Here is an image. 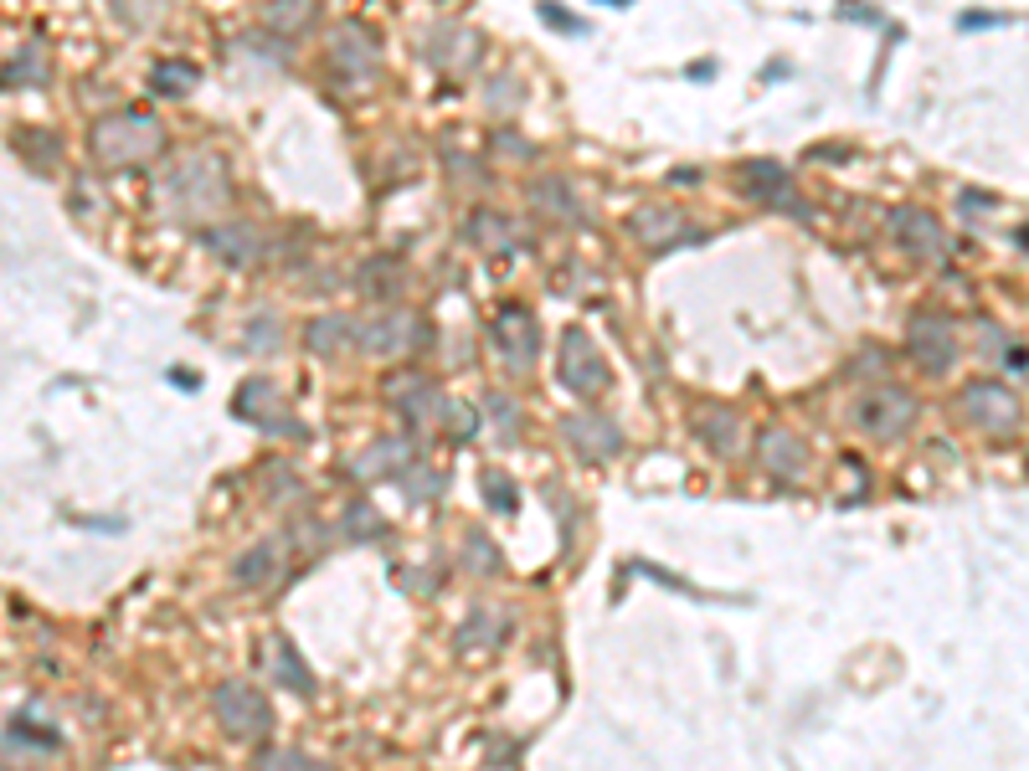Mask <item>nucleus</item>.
<instances>
[{
    "instance_id": "35",
    "label": "nucleus",
    "mask_w": 1029,
    "mask_h": 771,
    "mask_svg": "<svg viewBox=\"0 0 1029 771\" xmlns=\"http://www.w3.org/2000/svg\"><path fill=\"white\" fill-rule=\"evenodd\" d=\"M279 340H284V329H279V319H273V314H258L253 329H248V350H258V345H269V350H279Z\"/></svg>"
},
{
    "instance_id": "25",
    "label": "nucleus",
    "mask_w": 1029,
    "mask_h": 771,
    "mask_svg": "<svg viewBox=\"0 0 1029 771\" xmlns=\"http://www.w3.org/2000/svg\"><path fill=\"white\" fill-rule=\"evenodd\" d=\"M742 186H746V196H752V201H783V196L792 191L788 170H783V165H773V160L742 165Z\"/></svg>"
},
{
    "instance_id": "3",
    "label": "nucleus",
    "mask_w": 1029,
    "mask_h": 771,
    "mask_svg": "<svg viewBox=\"0 0 1029 771\" xmlns=\"http://www.w3.org/2000/svg\"><path fill=\"white\" fill-rule=\"evenodd\" d=\"M211 710H217V720H222L227 736H232V741H242V746L263 741V736L273 730V705H269V695H263L258 684H248V679L217 684V695H211Z\"/></svg>"
},
{
    "instance_id": "22",
    "label": "nucleus",
    "mask_w": 1029,
    "mask_h": 771,
    "mask_svg": "<svg viewBox=\"0 0 1029 771\" xmlns=\"http://www.w3.org/2000/svg\"><path fill=\"white\" fill-rule=\"evenodd\" d=\"M463 237L474 242V247H484V253H515L521 247V226L510 222L505 211H474L463 222Z\"/></svg>"
},
{
    "instance_id": "34",
    "label": "nucleus",
    "mask_w": 1029,
    "mask_h": 771,
    "mask_svg": "<svg viewBox=\"0 0 1029 771\" xmlns=\"http://www.w3.org/2000/svg\"><path fill=\"white\" fill-rule=\"evenodd\" d=\"M490 412H494V422H500V443H515V432H521V412L510 406L500 391H490Z\"/></svg>"
},
{
    "instance_id": "32",
    "label": "nucleus",
    "mask_w": 1029,
    "mask_h": 771,
    "mask_svg": "<svg viewBox=\"0 0 1029 771\" xmlns=\"http://www.w3.org/2000/svg\"><path fill=\"white\" fill-rule=\"evenodd\" d=\"M536 201H540L546 211H556V216H567V222L577 216V201H571V191L561 186V180H540V186H536Z\"/></svg>"
},
{
    "instance_id": "27",
    "label": "nucleus",
    "mask_w": 1029,
    "mask_h": 771,
    "mask_svg": "<svg viewBox=\"0 0 1029 771\" xmlns=\"http://www.w3.org/2000/svg\"><path fill=\"white\" fill-rule=\"evenodd\" d=\"M46 83V46L27 42L21 52H11V88H42Z\"/></svg>"
},
{
    "instance_id": "37",
    "label": "nucleus",
    "mask_w": 1029,
    "mask_h": 771,
    "mask_svg": "<svg viewBox=\"0 0 1029 771\" xmlns=\"http://www.w3.org/2000/svg\"><path fill=\"white\" fill-rule=\"evenodd\" d=\"M540 15H546L552 27H561V31H582V21H577L567 6H556V0H540Z\"/></svg>"
},
{
    "instance_id": "17",
    "label": "nucleus",
    "mask_w": 1029,
    "mask_h": 771,
    "mask_svg": "<svg viewBox=\"0 0 1029 771\" xmlns=\"http://www.w3.org/2000/svg\"><path fill=\"white\" fill-rule=\"evenodd\" d=\"M804 463H808V447H804L798 432H788V427L762 432V468H767L773 478L792 484V478H804Z\"/></svg>"
},
{
    "instance_id": "7",
    "label": "nucleus",
    "mask_w": 1029,
    "mask_h": 771,
    "mask_svg": "<svg viewBox=\"0 0 1029 771\" xmlns=\"http://www.w3.org/2000/svg\"><path fill=\"white\" fill-rule=\"evenodd\" d=\"M906 356L922 366L926 376H947L957 366V329L942 314H916L906 329Z\"/></svg>"
},
{
    "instance_id": "28",
    "label": "nucleus",
    "mask_w": 1029,
    "mask_h": 771,
    "mask_svg": "<svg viewBox=\"0 0 1029 771\" xmlns=\"http://www.w3.org/2000/svg\"><path fill=\"white\" fill-rule=\"evenodd\" d=\"M108 11H114V21L129 31H155L165 15V0H108Z\"/></svg>"
},
{
    "instance_id": "24",
    "label": "nucleus",
    "mask_w": 1029,
    "mask_h": 771,
    "mask_svg": "<svg viewBox=\"0 0 1029 771\" xmlns=\"http://www.w3.org/2000/svg\"><path fill=\"white\" fill-rule=\"evenodd\" d=\"M258 21H263V31H273V36H298V31L314 27V0H269Z\"/></svg>"
},
{
    "instance_id": "38",
    "label": "nucleus",
    "mask_w": 1029,
    "mask_h": 771,
    "mask_svg": "<svg viewBox=\"0 0 1029 771\" xmlns=\"http://www.w3.org/2000/svg\"><path fill=\"white\" fill-rule=\"evenodd\" d=\"M263 767H309V757H298V751H263Z\"/></svg>"
},
{
    "instance_id": "1",
    "label": "nucleus",
    "mask_w": 1029,
    "mask_h": 771,
    "mask_svg": "<svg viewBox=\"0 0 1029 771\" xmlns=\"http://www.w3.org/2000/svg\"><path fill=\"white\" fill-rule=\"evenodd\" d=\"M227 191H232V176L217 149H186L160 176V201L176 222H207L211 211L227 207Z\"/></svg>"
},
{
    "instance_id": "26",
    "label": "nucleus",
    "mask_w": 1029,
    "mask_h": 771,
    "mask_svg": "<svg viewBox=\"0 0 1029 771\" xmlns=\"http://www.w3.org/2000/svg\"><path fill=\"white\" fill-rule=\"evenodd\" d=\"M505 627H510V617L505 612H494V608H479L469 623H463V633H459V648L469 653V648H500L505 643Z\"/></svg>"
},
{
    "instance_id": "5",
    "label": "nucleus",
    "mask_w": 1029,
    "mask_h": 771,
    "mask_svg": "<svg viewBox=\"0 0 1029 771\" xmlns=\"http://www.w3.org/2000/svg\"><path fill=\"white\" fill-rule=\"evenodd\" d=\"M325 57L350 88H360V83H371V77L381 73V42H376L360 21H340V27L329 31Z\"/></svg>"
},
{
    "instance_id": "10",
    "label": "nucleus",
    "mask_w": 1029,
    "mask_h": 771,
    "mask_svg": "<svg viewBox=\"0 0 1029 771\" xmlns=\"http://www.w3.org/2000/svg\"><path fill=\"white\" fill-rule=\"evenodd\" d=\"M422 340V325L412 309H387V314H366L360 319V350L381 360L412 356V345Z\"/></svg>"
},
{
    "instance_id": "31",
    "label": "nucleus",
    "mask_w": 1029,
    "mask_h": 771,
    "mask_svg": "<svg viewBox=\"0 0 1029 771\" xmlns=\"http://www.w3.org/2000/svg\"><path fill=\"white\" fill-rule=\"evenodd\" d=\"M484 104H490L494 114H515V108H521V83H515V73H494L490 83H484Z\"/></svg>"
},
{
    "instance_id": "6",
    "label": "nucleus",
    "mask_w": 1029,
    "mask_h": 771,
    "mask_svg": "<svg viewBox=\"0 0 1029 771\" xmlns=\"http://www.w3.org/2000/svg\"><path fill=\"white\" fill-rule=\"evenodd\" d=\"M854 416H860V427L870 437L891 443V437H906L911 422H916V397H911L906 385H875L870 397H860Z\"/></svg>"
},
{
    "instance_id": "11",
    "label": "nucleus",
    "mask_w": 1029,
    "mask_h": 771,
    "mask_svg": "<svg viewBox=\"0 0 1029 771\" xmlns=\"http://www.w3.org/2000/svg\"><path fill=\"white\" fill-rule=\"evenodd\" d=\"M490 340H494V350H500V360H505V366H515V371H531V366H536V356H540V325H536V314H531V309H505V314H494Z\"/></svg>"
},
{
    "instance_id": "33",
    "label": "nucleus",
    "mask_w": 1029,
    "mask_h": 771,
    "mask_svg": "<svg viewBox=\"0 0 1029 771\" xmlns=\"http://www.w3.org/2000/svg\"><path fill=\"white\" fill-rule=\"evenodd\" d=\"M345 535H350V540H376V535H381V515H376L371 505H356L345 515Z\"/></svg>"
},
{
    "instance_id": "18",
    "label": "nucleus",
    "mask_w": 1029,
    "mask_h": 771,
    "mask_svg": "<svg viewBox=\"0 0 1029 771\" xmlns=\"http://www.w3.org/2000/svg\"><path fill=\"white\" fill-rule=\"evenodd\" d=\"M288 571V550L284 540H258L253 550H242L238 566H232V577L242 581V587H273V581Z\"/></svg>"
},
{
    "instance_id": "2",
    "label": "nucleus",
    "mask_w": 1029,
    "mask_h": 771,
    "mask_svg": "<svg viewBox=\"0 0 1029 771\" xmlns=\"http://www.w3.org/2000/svg\"><path fill=\"white\" fill-rule=\"evenodd\" d=\"M88 149L93 165H104V170H135V165L155 160L165 149V124L155 114L124 108V114H108V119L93 124Z\"/></svg>"
},
{
    "instance_id": "4",
    "label": "nucleus",
    "mask_w": 1029,
    "mask_h": 771,
    "mask_svg": "<svg viewBox=\"0 0 1029 771\" xmlns=\"http://www.w3.org/2000/svg\"><path fill=\"white\" fill-rule=\"evenodd\" d=\"M556 381L567 385V391H577V397L608 391L612 371H608V360H602V350H597V340L587 335V329H567V335H561V350H556Z\"/></svg>"
},
{
    "instance_id": "36",
    "label": "nucleus",
    "mask_w": 1029,
    "mask_h": 771,
    "mask_svg": "<svg viewBox=\"0 0 1029 771\" xmlns=\"http://www.w3.org/2000/svg\"><path fill=\"white\" fill-rule=\"evenodd\" d=\"M484 499H490L500 515H510V509H515V489L505 484V474H484Z\"/></svg>"
},
{
    "instance_id": "30",
    "label": "nucleus",
    "mask_w": 1029,
    "mask_h": 771,
    "mask_svg": "<svg viewBox=\"0 0 1029 771\" xmlns=\"http://www.w3.org/2000/svg\"><path fill=\"white\" fill-rule=\"evenodd\" d=\"M463 566L479 571V577H494V571H500V550H494V540L484 530H474L463 540Z\"/></svg>"
},
{
    "instance_id": "9",
    "label": "nucleus",
    "mask_w": 1029,
    "mask_h": 771,
    "mask_svg": "<svg viewBox=\"0 0 1029 771\" xmlns=\"http://www.w3.org/2000/svg\"><path fill=\"white\" fill-rule=\"evenodd\" d=\"M957 412L968 416V427L978 432H1009L1019 422V397L1004 381H968Z\"/></svg>"
},
{
    "instance_id": "19",
    "label": "nucleus",
    "mask_w": 1029,
    "mask_h": 771,
    "mask_svg": "<svg viewBox=\"0 0 1029 771\" xmlns=\"http://www.w3.org/2000/svg\"><path fill=\"white\" fill-rule=\"evenodd\" d=\"M690 232V222L680 216V211L670 207H643L633 211V237L649 247V253H664V247H674V242Z\"/></svg>"
},
{
    "instance_id": "15",
    "label": "nucleus",
    "mask_w": 1029,
    "mask_h": 771,
    "mask_svg": "<svg viewBox=\"0 0 1029 771\" xmlns=\"http://www.w3.org/2000/svg\"><path fill=\"white\" fill-rule=\"evenodd\" d=\"M304 345H309V356H319V360L350 356V350H360V319H350V314H319V319H309V329H304Z\"/></svg>"
},
{
    "instance_id": "13",
    "label": "nucleus",
    "mask_w": 1029,
    "mask_h": 771,
    "mask_svg": "<svg viewBox=\"0 0 1029 771\" xmlns=\"http://www.w3.org/2000/svg\"><path fill=\"white\" fill-rule=\"evenodd\" d=\"M238 416L242 422H253V427H263V432H298V422L284 412V397H279V385L273 381H263V376H253V381H242L238 385Z\"/></svg>"
},
{
    "instance_id": "8",
    "label": "nucleus",
    "mask_w": 1029,
    "mask_h": 771,
    "mask_svg": "<svg viewBox=\"0 0 1029 771\" xmlns=\"http://www.w3.org/2000/svg\"><path fill=\"white\" fill-rule=\"evenodd\" d=\"M561 437H567V447L582 463H612L618 453H623V427H618L612 416L592 412V406H587V412L561 416Z\"/></svg>"
},
{
    "instance_id": "23",
    "label": "nucleus",
    "mask_w": 1029,
    "mask_h": 771,
    "mask_svg": "<svg viewBox=\"0 0 1029 771\" xmlns=\"http://www.w3.org/2000/svg\"><path fill=\"white\" fill-rule=\"evenodd\" d=\"M269 679L284 684V689H294V695H309V689H314L309 664L298 658V648L288 638H273L269 643Z\"/></svg>"
},
{
    "instance_id": "14",
    "label": "nucleus",
    "mask_w": 1029,
    "mask_h": 771,
    "mask_svg": "<svg viewBox=\"0 0 1029 771\" xmlns=\"http://www.w3.org/2000/svg\"><path fill=\"white\" fill-rule=\"evenodd\" d=\"M479 31H469V27H438L428 42H422V52L433 57V67L438 73H448V77H469L474 73V62H479Z\"/></svg>"
},
{
    "instance_id": "16",
    "label": "nucleus",
    "mask_w": 1029,
    "mask_h": 771,
    "mask_svg": "<svg viewBox=\"0 0 1029 771\" xmlns=\"http://www.w3.org/2000/svg\"><path fill=\"white\" fill-rule=\"evenodd\" d=\"M201 242H207L211 257H222V263L232 267H248L258 253H263V232L248 222H227V226H211V232H201Z\"/></svg>"
},
{
    "instance_id": "21",
    "label": "nucleus",
    "mask_w": 1029,
    "mask_h": 771,
    "mask_svg": "<svg viewBox=\"0 0 1029 771\" xmlns=\"http://www.w3.org/2000/svg\"><path fill=\"white\" fill-rule=\"evenodd\" d=\"M407 463H412V443H407V437H381V443L366 447V453L350 463V474L366 478V484H371V478H402Z\"/></svg>"
},
{
    "instance_id": "20",
    "label": "nucleus",
    "mask_w": 1029,
    "mask_h": 771,
    "mask_svg": "<svg viewBox=\"0 0 1029 771\" xmlns=\"http://www.w3.org/2000/svg\"><path fill=\"white\" fill-rule=\"evenodd\" d=\"M695 437H701L711 453H721V458H732L736 447H742V416L732 412V406H701L695 412Z\"/></svg>"
},
{
    "instance_id": "12",
    "label": "nucleus",
    "mask_w": 1029,
    "mask_h": 771,
    "mask_svg": "<svg viewBox=\"0 0 1029 771\" xmlns=\"http://www.w3.org/2000/svg\"><path fill=\"white\" fill-rule=\"evenodd\" d=\"M891 232L916 263H942V257H947V232H942V222L932 216V211L895 207L891 211Z\"/></svg>"
},
{
    "instance_id": "29",
    "label": "nucleus",
    "mask_w": 1029,
    "mask_h": 771,
    "mask_svg": "<svg viewBox=\"0 0 1029 771\" xmlns=\"http://www.w3.org/2000/svg\"><path fill=\"white\" fill-rule=\"evenodd\" d=\"M149 88L160 93V98H186V93L196 88V67L191 62H160V67L149 73Z\"/></svg>"
}]
</instances>
